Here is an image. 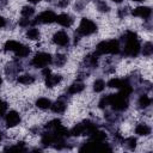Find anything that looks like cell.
<instances>
[{"label": "cell", "instance_id": "1", "mask_svg": "<svg viewBox=\"0 0 153 153\" xmlns=\"http://www.w3.org/2000/svg\"><path fill=\"white\" fill-rule=\"evenodd\" d=\"M123 41L126 42L123 54L127 56H136L140 53L141 45L137 38V35L133 31H127L123 36Z\"/></svg>", "mask_w": 153, "mask_h": 153}, {"label": "cell", "instance_id": "2", "mask_svg": "<svg viewBox=\"0 0 153 153\" xmlns=\"http://www.w3.org/2000/svg\"><path fill=\"white\" fill-rule=\"evenodd\" d=\"M96 51L97 54H117L120 51V43L116 39H111L106 42L103 41L98 43Z\"/></svg>", "mask_w": 153, "mask_h": 153}, {"label": "cell", "instance_id": "3", "mask_svg": "<svg viewBox=\"0 0 153 153\" xmlns=\"http://www.w3.org/2000/svg\"><path fill=\"white\" fill-rule=\"evenodd\" d=\"M108 99H109V105H111L114 110L123 111L128 108V97L123 96L122 93L109 94Z\"/></svg>", "mask_w": 153, "mask_h": 153}, {"label": "cell", "instance_id": "4", "mask_svg": "<svg viewBox=\"0 0 153 153\" xmlns=\"http://www.w3.org/2000/svg\"><path fill=\"white\" fill-rule=\"evenodd\" d=\"M53 61L51 55L48 53H38L31 60V65L36 68H44Z\"/></svg>", "mask_w": 153, "mask_h": 153}, {"label": "cell", "instance_id": "5", "mask_svg": "<svg viewBox=\"0 0 153 153\" xmlns=\"http://www.w3.org/2000/svg\"><path fill=\"white\" fill-rule=\"evenodd\" d=\"M96 31H97V25L92 20H90L87 18L81 19L79 29H78V33H80L82 36H88V35H92Z\"/></svg>", "mask_w": 153, "mask_h": 153}, {"label": "cell", "instance_id": "6", "mask_svg": "<svg viewBox=\"0 0 153 153\" xmlns=\"http://www.w3.org/2000/svg\"><path fill=\"white\" fill-rule=\"evenodd\" d=\"M56 20V14L53 11H44L41 14H38L36 17V20L33 22V24L41 23V24H50Z\"/></svg>", "mask_w": 153, "mask_h": 153}, {"label": "cell", "instance_id": "7", "mask_svg": "<svg viewBox=\"0 0 153 153\" xmlns=\"http://www.w3.org/2000/svg\"><path fill=\"white\" fill-rule=\"evenodd\" d=\"M19 122H20V116L17 111L12 110V111L7 112V115H6V126L8 128L16 127L17 124H19Z\"/></svg>", "mask_w": 153, "mask_h": 153}, {"label": "cell", "instance_id": "8", "mask_svg": "<svg viewBox=\"0 0 153 153\" xmlns=\"http://www.w3.org/2000/svg\"><path fill=\"white\" fill-rule=\"evenodd\" d=\"M53 42H54L55 44H57V45L65 47V45L68 44L69 37H68V35H67L65 31H57V32L54 35V37H53Z\"/></svg>", "mask_w": 153, "mask_h": 153}, {"label": "cell", "instance_id": "9", "mask_svg": "<svg viewBox=\"0 0 153 153\" xmlns=\"http://www.w3.org/2000/svg\"><path fill=\"white\" fill-rule=\"evenodd\" d=\"M133 16L135 17H140V18H143V19H147L151 17V13H152V10L147 6H139L136 8H134L131 11Z\"/></svg>", "mask_w": 153, "mask_h": 153}, {"label": "cell", "instance_id": "10", "mask_svg": "<svg viewBox=\"0 0 153 153\" xmlns=\"http://www.w3.org/2000/svg\"><path fill=\"white\" fill-rule=\"evenodd\" d=\"M55 22H57L60 25H62L65 27H68V26H71L73 24V18L67 13H61V14L56 16V20Z\"/></svg>", "mask_w": 153, "mask_h": 153}, {"label": "cell", "instance_id": "11", "mask_svg": "<svg viewBox=\"0 0 153 153\" xmlns=\"http://www.w3.org/2000/svg\"><path fill=\"white\" fill-rule=\"evenodd\" d=\"M62 80V76L59 74H48L45 76V86L47 87H54Z\"/></svg>", "mask_w": 153, "mask_h": 153}, {"label": "cell", "instance_id": "12", "mask_svg": "<svg viewBox=\"0 0 153 153\" xmlns=\"http://www.w3.org/2000/svg\"><path fill=\"white\" fill-rule=\"evenodd\" d=\"M71 135L73 136H80V135H86V129H85V126H84V122L82 123H79L76 124L71 131H69Z\"/></svg>", "mask_w": 153, "mask_h": 153}, {"label": "cell", "instance_id": "13", "mask_svg": "<svg viewBox=\"0 0 153 153\" xmlns=\"http://www.w3.org/2000/svg\"><path fill=\"white\" fill-rule=\"evenodd\" d=\"M90 136H91L92 141H98V142H102V141H104L106 139V134L104 131H102V130H98V129L93 130L90 134Z\"/></svg>", "mask_w": 153, "mask_h": 153}, {"label": "cell", "instance_id": "14", "mask_svg": "<svg viewBox=\"0 0 153 153\" xmlns=\"http://www.w3.org/2000/svg\"><path fill=\"white\" fill-rule=\"evenodd\" d=\"M84 84L82 82H80V81H75V82H73L69 87H68V93H71V94H75V93H79V92H81L82 90H84Z\"/></svg>", "mask_w": 153, "mask_h": 153}, {"label": "cell", "instance_id": "15", "mask_svg": "<svg viewBox=\"0 0 153 153\" xmlns=\"http://www.w3.org/2000/svg\"><path fill=\"white\" fill-rule=\"evenodd\" d=\"M51 110L54 111V112H57V114H61V112H63L65 110H66V103L63 102V100H61V99H59V100H56L54 104H51Z\"/></svg>", "mask_w": 153, "mask_h": 153}, {"label": "cell", "instance_id": "16", "mask_svg": "<svg viewBox=\"0 0 153 153\" xmlns=\"http://www.w3.org/2000/svg\"><path fill=\"white\" fill-rule=\"evenodd\" d=\"M135 133H136L137 135H148V134L151 133V128H149L147 124L141 123V124L136 126V128H135Z\"/></svg>", "mask_w": 153, "mask_h": 153}, {"label": "cell", "instance_id": "17", "mask_svg": "<svg viewBox=\"0 0 153 153\" xmlns=\"http://www.w3.org/2000/svg\"><path fill=\"white\" fill-rule=\"evenodd\" d=\"M36 106L39 108V109L45 110V109H48V108L51 106V102L48 98H38L36 100Z\"/></svg>", "mask_w": 153, "mask_h": 153}, {"label": "cell", "instance_id": "18", "mask_svg": "<svg viewBox=\"0 0 153 153\" xmlns=\"http://www.w3.org/2000/svg\"><path fill=\"white\" fill-rule=\"evenodd\" d=\"M14 53H16V55H17L18 57H25V56H27V55H29L30 49H29V47L20 44V45L16 49V51H14Z\"/></svg>", "mask_w": 153, "mask_h": 153}, {"label": "cell", "instance_id": "19", "mask_svg": "<svg viewBox=\"0 0 153 153\" xmlns=\"http://www.w3.org/2000/svg\"><path fill=\"white\" fill-rule=\"evenodd\" d=\"M19 45H20V43L17 42V41H7V42L5 43V45H4V49H5L6 51H16V49H17Z\"/></svg>", "mask_w": 153, "mask_h": 153}, {"label": "cell", "instance_id": "20", "mask_svg": "<svg viewBox=\"0 0 153 153\" xmlns=\"http://www.w3.org/2000/svg\"><path fill=\"white\" fill-rule=\"evenodd\" d=\"M17 80H18V82H20V84L29 85V84H32V82L35 81V78H33L32 75H30V74H24V75L18 76Z\"/></svg>", "mask_w": 153, "mask_h": 153}, {"label": "cell", "instance_id": "21", "mask_svg": "<svg viewBox=\"0 0 153 153\" xmlns=\"http://www.w3.org/2000/svg\"><path fill=\"white\" fill-rule=\"evenodd\" d=\"M26 37H27L29 39H32V41L38 39V38H39V31H38L37 29H35V27H31V29L27 30Z\"/></svg>", "mask_w": 153, "mask_h": 153}, {"label": "cell", "instance_id": "22", "mask_svg": "<svg viewBox=\"0 0 153 153\" xmlns=\"http://www.w3.org/2000/svg\"><path fill=\"white\" fill-rule=\"evenodd\" d=\"M124 80H121V79H117V78H114L111 80H109L108 82V86L111 87V88H120L122 85H123Z\"/></svg>", "mask_w": 153, "mask_h": 153}, {"label": "cell", "instance_id": "23", "mask_svg": "<svg viewBox=\"0 0 153 153\" xmlns=\"http://www.w3.org/2000/svg\"><path fill=\"white\" fill-rule=\"evenodd\" d=\"M151 98L146 94H142L140 98H139V106L140 108H147L148 105H151Z\"/></svg>", "mask_w": 153, "mask_h": 153}, {"label": "cell", "instance_id": "24", "mask_svg": "<svg viewBox=\"0 0 153 153\" xmlns=\"http://www.w3.org/2000/svg\"><path fill=\"white\" fill-rule=\"evenodd\" d=\"M33 13H35V8L31 7V6H24V7L22 8V16H23L24 18H29V17H31Z\"/></svg>", "mask_w": 153, "mask_h": 153}, {"label": "cell", "instance_id": "25", "mask_svg": "<svg viewBox=\"0 0 153 153\" xmlns=\"http://www.w3.org/2000/svg\"><path fill=\"white\" fill-rule=\"evenodd\" d=\"M104 87H105V82L102 79H98V80H96L93 82V90L96 92H102L104 90Z\"/></svg>", "mask_w": 153, "mask_h": 153}, {"label": "cell", "instance_id": "26", "mask_svg": "<svg viewBox=\"0 0 153 153\" xmlns=\"http://www.w3.org/2000/svg\"><path fill=\"white\" fill-rule=\"evenodd\" d=\"M123 145L126 147H128L129 149H134L136 147V139L135 137H129V139L123 141Z\"/></svg>", "mask_w": 153, "mask_h": 153}, {"label": "cell", "instance_id": "27", "mask_svg": "<svg viewBox=\"0 0 153 153\" xmlns=\"http://www.w3.org/2000/svg\"><path fill=\"white\" fill-rule=\"evenodd\" d=\"M5 151H26L25 146H24V142H18L16 146H11V147H6Z\"/></svg>", "mask_w": 153, "mask_h": 153}, {"label": "cell", "instance_id": "28", "mask_svg": "<svg viewBox=\"0 0 153 153\" xmlns=\"http://www.w3.org/2000/svg\"><path fill=\"white\" fill-rule=\"evenodd\" d=\"M152 51H153V45H152V43H146L145 45H143V49H142V53H143V55H146V56H149L151 54H152Z\"/></svg>", "mask_w": 153, "mask_h": 153}, {"label": "cell", "instance_id": "29", "mask_svg": "<svg viewBox=\"0 0 153 153\" xmlns=\"http://www.w3.org/2000/svg\"><path fill=\"white\" fill-rule=\"evenodd\" d=\"M54 62H55L56 66H63L65 62H66V56L65 55H61V54H57L55 56V61Z\"/></svg>", "mask_w": 153, "mask_h": 153}, {"label": "cell", "instance_id": "30", "mask_svg": "<svg viewBox=\"0 0 153 153\" xmlns=\"http://www.w3.org/2000/svg\"><path fill=\"white\" fill-rule=\"evenodd\" d=\"M60 124H61V121H60V120H53V121H50L49 123L45 124V128L49 129V130H51V129L56 128V127L60 126Z\"/></svg>", "mask_w": 153, "mask_h": 153}, {"label": "cell", "instance_id": "31", "mask_svg": "<svg viewBox=\"0 0 153 153\" xmlns=\"http://www.w3.org/2000/svg\"><path fill=\"white\" fill-rule=\"evenodd\" d=\"M98 10L102 12H108L109 11V6L105 4V1H99L98 2Z\"/></svg>", "mask_w": 153, "mask_h": 153}, {"label": "cell", "instance_id": "32", "mask_svg": "<svg viewBox=\"0 0 153 153\" xmlns=\"http://www.w3.org/2000/svg\"><path fill=\"white\" fill-rule=\"evenodd\" d=\"M108 105H109V99H108V96H106V97H103V98L99 100V108L104 109V108H106Z\"/></svg>", "mask_w": 153, "mask_h": 153}, {"label": "cell", "instance_id": "33", "mask_svg": "<svg viewBox=\"0 0 153 153\" xmlns=\"http://www.w3.org/2000/svg\"><path fill=\"white\" fill-rule=\"evenodd\" d=\"M7 110V103L0 99V116H2Z\"/></svg>", "mask_w": 153, "mask_h": 153}, {"label": "cell", "instance_id": "34", "mask_svg": "<svg viewBox=\"0 0 153 153\" xmlns=\"http://www.w3.org/2000/svg\"><path fill=\"white\" fill-rule=\"evenodd\" d=\"M29 24H30V20L26 19V18H24V19H22V20L19 22V25H20V26H27Z\"/></svg>", "mask_w": 153, "mask_h": 153}, {"label": "cell", "instance_id": "35", "mask_svg": "<svg viewBox=\"0 0 153 153\" xmlns=\"http://www.w3.org/2000/svg\"><path fill=\"white\" fill-rule=\"evenodd\" d=\"M5 25H6V20H5V18L0 17V27H4Z\"/></svg>", "mask_w": 153, "mask_h": 153}, {"label": "cell", "instance_id": "36", "mask_svg": "<svg viewBox=\"0 0 153 153\" xmlns=\"http://www.w3.org/2000/svg\"><path fill=\"white\" fill-rule=\"evenodd\" d=\"M59 5H60V6H66V5H68V0H62Z\"/></svg>", "mask_w": 153, "mask_h": 153}, {"label": "cell", "instance_id": "37", "mask_svg": "<svg viewBox=\"0 0 153 153\" xmlns=\"http://www.w3.org/2000/svg\"><path fill=\"white\" fill-rule=\"evenodd\" d=\"M30 2H32V4H38L39 1H42V0H29Z\"/></svg>", "mask_w": 153, "mask_h": 153}, {"label": "cell", "instance_id": "38", "mask_svg": "<svg viewBox=\"0 0 153 153\" xmlns=\"http://www.w3.org/2000/svg\"><path fill=\"white\" fill-rule=\"evenodd\" d=\"M111 1H114V2H117V4H120V2H122V0H111Z\"/></svg>", "mask_w": 153, "mask_h": 153}, {"label": "cell", "instance_id": "39", "mask_svg": "<svg viewBox=\"0 0 153 153\" xmlns=\"http://www.w3.org/2000/svg\"><path fill=\"white\" fill-rule=\"evenodd\" d=\"M2 84V79H1V76H0V85Z\"/></svg>", "mask_w": 153, "mask_h": 153}, {"label": "cell", "instance_id": "40", "mask_svg": "<svg viewBox=\"0 0 153 153\" xmlns=\"http://www.w3.org/2000/svg\"><path fill=\"white\" fill-rule=\"evenodd\" d=\"M1 139H2V134L0 133V141H1Z\"/></svg>", "mask_w": 153, "mask_h": 153}, {"label": "cell", "instance_id": "41", "mask_svg": "<svg viewBox=\"0 0 153 153\" xmlns=\"http://www.w3.org/2000/svg\"><path fill=\"white\" fill-rule=\"evenodd\" d=\"M131 1H143V0H131Z\"/></svg>", "mask_w": 153, "mask_h": 153}, {"label": "cell", "instance_id": "42", "mask_svg": "<svg viewBox=\"0 0 153 153\" xmlns=\"http://www.w3.org/2000/svg\"><path fill=\"white\" fill-rule=\"evenodd\" d=\"M48 1H53V0H48Z\"/></svg>", "mask_w": 153, "mask_h": 153}]
</instances>
